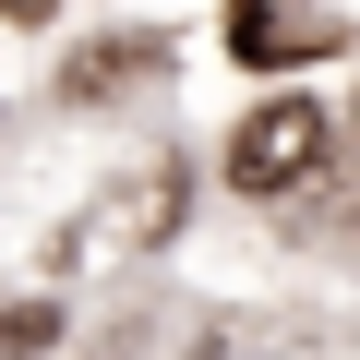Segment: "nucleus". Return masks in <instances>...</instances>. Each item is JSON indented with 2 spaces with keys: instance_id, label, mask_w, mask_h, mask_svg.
<instances>
[{
  "instance_id": "f257e3e1",
  "label": "nucleus",
  "mask_w": 360,
  "mask_h": 360,
  "mask_svg": "<svg viewBox=\"0 0 360 360\" xmlns=\"http://www.w3.org/2000/svg\"><path fill=\"white\" fill-rule=\"evenodd\" d=\"M312 156H324V108H312V96H264V108L229 132V180H240V193H300Z\"/></svg>"
},
{
  "instance_id": "f03ea898",
  "label": "nucleus",
  "mask_w": 360,
  "mask_h": 360,
  "mask_svg": "<svg viewBox=\"0 0 360 360\" xmlns=\"http://www.w3.org/2000/svg\"><path fill=\"white\" fill-rule=\"evenodd\" d=\"M132 72H156V37H96V49H84V72H72V96H120Z\"/></svg>"
},
{
  "instance_id": "7ed1b4c3",
  "label": "nucleus",
  "mask_w": 360,
  "mask_h": 360,
  "mask_svg": "<svg viewBox=\"0 0 360 360\" xmlns=\"http://www.w3.org/2000/svg\"><path fill=\"white\" fill-rule=\"evenodd\" d=\"M37 348H60L49 312H0V360H37Z\"/></svg>"
},
{
  "instance_id": "20e7f679",
  "label": "nucleus",
  "mask_w": 360,
  "mask_h": 360,
  "mask_svg": "<svg viewBox=\"0 0 360 360\" xmlns=\"http://www.w3.org/2000/svg\"><path fill=\"white\" fill-rule=\"evenodd\" d=\"M0 13H13V25H49V13H60V0H0Z\"/></svg>"
}]
</instances>
